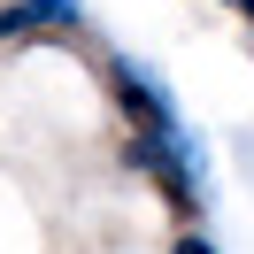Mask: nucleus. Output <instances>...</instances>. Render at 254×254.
<instances>
[{"mask_svg":"<svg viewBox=\"0 0 254 254\" xmlns=\"http://www.w3.org/2000/svg\"><path fill=\"white\" fill-rule=\"evenodd\" d=\"M108 93H116V108H124L131 139H177V146H185L177 100L154 85V69H146V62H108Z\"/></svg>","mask_w":254,"mask_h":254,"instance_id":"obj_1","label":"nucleus"},{"mask_svg":"<svg viewBox=\"0 0 254 254\" xmlns=\"http://www.w3.org/2000/svg\"><path fill=\"white\" fill-rule=\"evenodd\" d=\"M85 23V0H8L0 8V39H62Z\"/></svg>","mask_w":254,"mask_h":254,"instance_id":"obj_2","label":"nucleus"},{"mask_svg":"<svg viewBox=\"0 0 254 254\" xmlns=\"http://www.w3.org/2000/svg\"><path fill=\"white\" fill-rule=\"evenodd\" d=\"M170 254H216V247H208V239H200V231H192V223H185V231H177V247H170Z\"/></svg>","mask_w":254,"mask_h":254,"instance_id":"obj_3","label":"nucleus"},{"mask_svg":"<svg viewBox=\"0 0 254 254\" xmlns=\"http://www.w3.org/2000/svg\"><path fill=\"white\" fill-rule=\"evenodd\" d=\"M239 16H247V23H254V0H239Z\"/></svg>","mask_w":254,"mask_h":254,"instance_id":"obj_4","label":"nucleus"}]
</instances>
